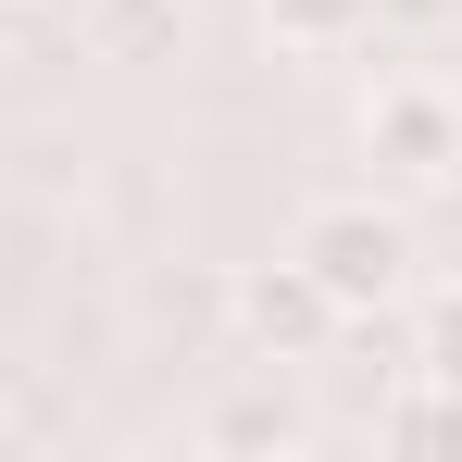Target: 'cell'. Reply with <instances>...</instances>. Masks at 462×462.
<instances>
[{
    "label": "cell",
    "mask_w": 462,
    "mask_h": 462,
    "mask_svg": "<svg viewBox=\"0 0 462 462\" xmlns=\"http://www.w3.org/2000/svg\"><path fill=\"white\" fill-rule=\"evenodd\" d=\"M375 438H387V450H462V387L412 375V387H400V400L375 412Z\"/></svg>",
    "instance_id": "cell-5"
},
{
    "label": "cell",
    "mask_w": 462,
    "mask_h": 462,
    "mask_svg": "<svg viewBox=\"0 0 462 462\" xmlns=\"http://www.w3.org/2000/svg\"><path fill=\"white\" fill-rule=\"evenodd\" d=\"M312 438V412L288 400L275 375H250V387H226L213 412H200V450H226V462H288Z\"/></svg>",
    "instance_id": "cell-4"
},
{
    "label": "cell",
    "mask_w": 462,
    "mask_h": 462,
    "mask_svg": "<svg viewBox=\"0 0 462 462\" xmlns=\"http://www.w3.org/2000/svg\"><path fill=\"white\" fill-rule=\"evenodd\" d=\"M438 200H450V213H462V162H450V188H438Z\"/></svg>",
    "instance_id": "cell-9"
},
{
    "label": "cell",
    "mask_w": 462,
    "mask_h": 462,
    "mask_svg": "<svg viewBox=\"0 0 462 462\" xmlns=\"http://www.w3.org/2000/svg\"><path fill=\"white\" fill-rule=\"evenodd\" d=\"M226 325H237V350H250V363H325V350L350 337V312L325 300L300 263H250V275L226 288Z\"/></svg>",
    "instance_id": "cell-3"
},
{
    "label": "cell",
    "mask_w": 462,
    "mask_h": 462,
    "mask_svg": "<svg viewBox=\"0 0 462 462\" xmlns=\"http://www.w3.org/2000/svg\"><path fill=\"white\" fill-rule=\"evenodd\" d=\"M88 38H100L113 63H151L162 38H175V0H88Z\"/></svg>",
    "instance_id": "cell-7"
},
{
    "label": "cell",
    "mask_w": 462,
    "mask_h": 462,
    "mask_svg": "<svg viewBox=\"0 0 462 462\" xmlns=\"http://www.w3.org/2000/svg\"><path fill=\"white\" fill-rule=\"evenodd\" d=\"M412 375H438V387H462V288H438V300L412 312Z\"/></svg>",
    "instance_id": "cell-8"
},
{
    "label": "cell",
    "mask_w": 462,
    "mask_h": 462,
    "mask_svg": "<svg viewBox=\"0 0 462 462\" xmlns=\"http://www.w3.org/2000/svg\"><path fill=\"white\" fill-rule=\"evenodd\" d=\"M263 25H275V51H350L375 25V0H263Z\"/></svg>",
    "instance_id": "cell-6"
},
{
    "label": "cell",
    "mask_w": 462,
    "mask_h": 462,
    "mask_svg": "<svg viewBox=\"0 0 462 462\" xmlns=\"http://www.w3.org/2000/svg\"><path fill=\"white\" fill-rule=\"evenodd\" d=\"M288 263H300L350 325H375L400 288H412V213L400 200H312L288 226Z\"/></svg>",
    "instance_id": "cell-1"
},
{
    "label": "cell",
    "mask_w": 462,
    "mask_h": 462,
    "mask_svg": "<svg viewBox=\"0 0 462 462\" xmlns=\"http://www.w3.org/2000/svg\"><path fill=\"white\" fill-rule=\"evenodd\" d=\"M363 162H375V188H400V200H438L462 162V100L438 76H400L363 100Z\"/></svg>",
    "instance_id": "cell-2"
}]
</instances>
